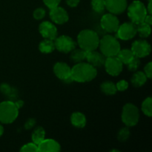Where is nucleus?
<instances>
[{
	"mask_svg": "<svg viewBox=\"0 0 152 152\" xmlns=\"http://www.w3.org/2000/svg\"><path fill=\"white\" fill-rule=\"evenodd\" d=\"M97 75V70L88 62H79L71 68V76L74 82L88 83L93 80Z\"/></svg>",
	"mask_w": 152,
	"mask_h": 152,
	"instance_id": "1",
	"label": "nucleus"
},
{
	"mask_svg": "<svg viewBox=\"0 0 152 152\" xmlns=\"http://www.w3.org/2000/svg\"><path fill=\"white\" fill-rule=\"evenodd\" d=\"M99 37L97 33L91 29H85L80 31L77 36V44L86 51L96 50L99 47Z\"/></svg>",
	"mask_w": 152,
	"mask_h": 152,
	"instance_id": "2",
	"label": "nucleus"
},
{
	"mask_svg": "<svg viewBox=\"0 0 152 152\" xmlns=\"http://www.w3.org/2000/svg\"><path fill=\"white\" fill-rule=\"evenodd\" d=\"M98 48H99L100 52L105 57L117 56L121 49L120 42L117 37L111 34L105 35L101 39H99Z\"/></svg>",
	"mask_w": 152,
	"mask_h": 152,
	"instance_id": "3",
	"label": "nucleus"
},
{
	"mask_svg": "<svg viewBox=\"0 0 152 152\" xmlns=\"http://www.w3.org/2000/svg\"><path fill=\"white\" fill-rule=\"evenodd\" d=\"M19 115V108L14 101L7 100L0 103V123L10 124L13 123Z\"/></svg>",
	"mask_w": 152,
	"mask_h": 152,
	"instance_id": "4",
	"label": "nucleus"
},
{
	"mask_svg": "<svg viewBox=\"0 0 152 152\" xmlns=\"http://www.w3.org/2000/svg\"><path fill=\"white\" fill-rule=\"evenodd\" d=\"M126 9L130 21L136 25L143 22L145 16L148 14L146 7L140 0L133 1Z\"/></svg>",
	"mask_w": 152,
	"mask_h": 152,
	"instance_id": "5",
	"label": "nucleus"
},
{
	"mask_svg": "<svg viewBox=\"0 0 152 152\" xmlns=\"http://www.w3.org/2000/svg\"><path fill=\"white\" fill-rule=\"evenodd\" d=\"M121 119L128 127L136 126L140 120V111L137 107L132 103H126L123 108Z\"/></svg>",
	"mask_w": 152,
	"mask_h": 152,
	"instance_id": "6",
	"label": "nucleus"
},
{
	"mask_svg": "<svg viewBox=\"0 0 152 152\" xmlns=\"http://www.w3.org/2000/svg\"><path fill=\"white\" fill-rule=\"evenodd\" d=\"M136 35L137 25L132 22H126L120 25L116 31V37L123 41L132 39Z\"/></svg>",
	"mask_w": 152,
	"mask_h": 152,
	"instance_id": "7",
	"label": "nucleus"
},
{
	"mask_svg": "<svg viewBox=\"0 0 152 152\" xmlns=\"http://www.w3.org/2000/svg\"><path fill=\"white\" fill-rule=\"evenodd\" d=\"M55 49L63 53H71L74 48H76L77 42L71 37L66 35L58 37L54 40Z\"/></svg>",
	"mask_w": 152,
	"mask_h": 152,
	"instance_id": "8",
	"label": "nucleus"
},
{
	"mask_svg": "<svg viewBox=\"0 0 152 152\" xmlns=\"http://www.w3.org/2000/svg\"><path fill=\"white\" fill-rule=\"evenodd\" d=\"M53 73L58 79L65 83H71L74 82L71 77V68L67 63L58 62L53 66Z\"/></svg>",
	"mask_w": 152,
	"mask_h": 152,
	"instance_id": "9",
	"label": "nucleus"
},
{
	"mask_svg": "<svg viewBox=\"0 0 152 152\" xmlns=\"http://www.w3.org/2000/svg\"><path fill=\"white\" fill-rule=\"evenodd\" d=\"M100 25L104 31L112 34V33H116L118 29L120 21L117 15L108 13L102 16L100 19Z\"/></svg>",
	"mask_w": 152,
	"mask_h": 152,
	"instance_id": "10",
	"label": "nucleus"
},
{
	"mask_svg": "<svg viewBox=\"0 0 152 152\" xmlns=\"http://www.w3.org/2000/svg\"><path fill=\"white\" fill-rule=\"evenodd\" d=\"M104 66L106 72L112 77L120 75L123 69V64L117 56L105 58Z\"/></svg>",
	"mask_w": 152,
	"mask_h": 152,
	"instance_id": "11",
	"label": "nucleus"
},
{
	"mask_svg": "<svg viewBox=\"0 0 152 152\" xmlns=\"http://www.w3.org/2000/svg\"><path fill=\"white\" fill-rule=\"evenodd\" d=\"M134 56L138 58H144L151 53V45L145 39H137L132 43L131 48Z\"/></svg>",
	"mask_w": 152,
	"mask_h": 152,
	"instance_id": "12",
	"label": "nucleus"
},
{
	"mask_svg": "<svg viewBox=\"0 0 152 152\" xmlns=\"http://www.w3.org/2000/svg\"><path fill=\"white\" fill-rule=\"evenodd\" d=\"M39 31L44 39L54 40L58 35L56 27L53 25V22L49 21H44L41 22L39 26Z\"/></svg>",
	"mask_w": 152,
	"mask_h": 152,
	"instance_id": "13",
	"label": "nucleus"
},
{
	"mask_svg": "<svg viewBox=\"0 0 152 152\" xmlns=\"http://www.w3.org/2000/svg\"><path fill=\"white\" fill-rule=\"evenodd\" d=\"M49 16L52 22L57 25H63L66 23L69 19L68 13L63 7L56 6L50 9Z\"/></svg>",
	"mask_w": 152,
	"mask_h": 152,
	"instance_id": "14",
	"label": "nucleus"
},
{
	"mask_svg": "<svg viewBox=\"0 0 152 152\" xmlns=\"http://www.w3.org/2000/svg\"><path fill=\"white\" fill-rule=\"evenodd\" d=\"M105 9L114 15L123 13L128 7L127 0H105Z\"/></svg>",
	"mask_w": 152,
	"mask_h": 152,
	"instance_id": "15",
	"label": "nucleus"
},
{
	"mask_svg": "<svg viewBox=\"0 0 152 152\" xmlns=\"http://www.w3.org/2000/svg\"><path fill=\"white\" fill-rule=\"evenodd\" d=\"M105 58L106 57L101 52L96 51V50L86 52V59L89 64L95 68H100L103 66Z\"/></svg>",
	"mask_w": 152,
	"mask_h": 152,
	"instance_id": "16",
	"label": "nucleus"
},
{
	"mask_svg": "<svg viewBox=\"0 0 152 152\" xmlns=\"http://www.w3.org/2000/svg\"><path fill=\"white\" fill-rule=\"evenodd\" d=\"M60 150L59 143L53 139L45 138L38 145V151L40 152H58Z\"/></svg>",
	"mask_w": 152,
	"mask_h": 152,
	"instance_id": "17",
	"label": "nucleus"
},
{
	"mask_svg": "<svg viewBox=\"0 0 152 152\" xmlns=\"http://www.w3.org/2000/svg\"><path fill=\"white\" fill-rule=\"evenodd\" d=\"M147 80H148V78H147L146 75L144 74V72L137 71L132 76L131 82H132V84L133 85V86H134L135 88H140L142 87L146 83Z\"/></svg>",
	"mask_w": 152,
	"mask_h": 152,
	"instance_id": "18",
	"label": "nucleus"
},
{
	"mask_svg": "<svg viewBox=\"0 0 152 152\" xmlns=\"http://www.w3.org/2000/svg\"><path fill=\"white\" fill-rule=\"evenodd\" d=\"M71 124L74 127L79 128V129H83L86 125V117L83 113L81 112H74L73 113L71 117Z\"/></svg>",
	"mask_w": 152,
	"mask_h": 152,
	"instance_id": "19",
	"label": "nucleus"
},
{
	"mask_svg": "<svg viewBox=\"0 0 152 152\" xmlns=\"http://www.w3.org/2000/svg\"><path fill=\"white\" fill-rule=\"evenodd\" d=\"M39 50L41 53L45 54L52 53L55 50L54 41L48 39H45L39 45Z\"/></svg>",
	"mask_w": 152,
	"mask_h": 152,
	"instance_id": "20",
	"label": "nucleus"
},
{
	"mask_svg": "<svg viewBox=\"0 0 152 152\" xmlns=\"http://www.w3.org/2000/svg\"><path fill=\"white\" fill-rule=\"evenodd\" d=\"M117 56L118 57V59L121 61L122 63L125 64V65H127V64L134 57V55L132 53L131 49L125 48L120 49V51L117 53Z\"/></svg>",
	"mask_w": 152,
	"mask_h": 152,
	"instance_id": "21",
	"label": "nucleus"
},
{
	"mask_svg": "<svg viewBox=\"0 0 152 152\" xmlns=\"http://www.w3.org/2000/svg\"><path fill=\"white\" fill-rule=\"evenodd\" d=\"M151 32V25H148L145 22H142L137 25V34L140 38H148Z\"/></svg>",
	"mask_w": 152,
	"mask_h": 152,
	"instance_id": "22",
	"label": "nucleus"
},
{
	"mask_svg": "<svg viewBox=\"0 0 152 152\" xmlns=\"http://www.w3.org/2000/svg\"><path fill=\"white\" fill-rule=\"evenodd\" d=\"M86 52L87 51L83 50L80 48L79 49L74 48L71 52V61L73 62H74V63H79V62H83L86 59Z\"/></svg>",
	"mask_w": 152,
	"mask_h": 152,
	"instance_id": "23",
	"label": "nucleus"
},
{
	"mask_svg": "<svg viewBox=\"0 0 152 152\" xmlns=\"http://www.w3.org/2000/svg\"><path fill=\"white\" fill-rule=\"evenodd\" d=\"M45 138V131L42 127L39 126L34 129L31 135V140L33 142L38 145Z\"/></svg>",
	"mask_w": 152,
	"mask_h": 152,
	"instance_id": "24",
	"label": "nucleus"
},
{
	"mask_svg": "<svg viewBox=\"0 0 152 152\" xmlns=\"http://www.w3.org/2000/svg\"><path fill=\"white\" fill-rule=\"evenodd\" d=\"M100 89L103 94L106 95H114L117 93V90L116 85L111 81L103 82L100 86Z\"/></svg>",
	"mask_w": 152,
	"mask_h": 152,
	"instance_id": "25",
	"label": "nucleus"
},
{
	"mask_svg": "<svg viewBox=\"0 0 152 152\" xmlns=\"http://www.w3.org/2000/svg\"><path fill=\"white\" fill-rule=\"evenodd\" d=\"M142 113L145 116L148 117H151L152 116V98L151 96L145 98L142 103L141 107Z\"/></svg>",
	"mask_w": 152,
	"mask_h": 152,
	"instance_id": "26",
	"label": "nucleus"
},
{
	"mask_svg": "<svg viewBox=\"0 0 152 152\" xmlns=\"http://www.w3.org/2000/svg\"><path fill=\"white\" fill-rule=\"evenodd\" d=\"M92 10L96 13H101L105 10V0H91V2Z\"/></svg>",
	"mask_w": 152,
	"mask_h": 152,
	"instance_id": "27",
	"label": "nucleus"
},
{
	"mask_svg": "<svg viewBox=\"0 0 152 152\" xmlns=\"http://www.w3.org/2000/svg\"><path fill=\"white\" fill-rule=\"evenodd\" d=\"M130 134L131 132L129 127H128V126L123 127L120 129V130L119 131L118 134H117V139H118L120 142H126L129 138Z\"/></svg>",
	"mask_w": 152,
	"mask_h": 152,
	"instance_id": "28",
	"label": "nucleus"
},
{
	"mask_svg": "<svg viewBox=\"0 0 152 152\" xmlns=\"http://www.w3.org/2000/svg\"><path fill=\"white\" fill-rule=\"evenodd\" d=\"M140 58L134 56L129 63L127 64V68L128 70L130 71H133L135 72L138 70V68L140 66Z\"/></svg>",
	"mask_w": 152,
	"mask_h": 152,
	"instance_id": "29",
	"label": "nucleus"
},
{
	"mask_svg": "<svg viewBox=\"0 0 152 152\" xmlns=\"http://www.w3.org/2000/svg\"><path fill=\"white\" fill-rule=\"evenodd\" d=\"M20 151L23 152H37L38 151V145L34 142H29L21 148Z\"/></svg>",
	"mask_w": 152,
	"mask_h": 152,
	"instance_id": "30",
	"label": "nucleus"
},
{
	"mask_svg": "<svg viewBox=\"0 0 152 152\" xmlns=\"http://www.w3.org/2000/svg\"><path fill=\"white\" fill-rule=\"evenodd\" d=\"M45 14L46 11L44 8H42V7H38L33 13V16L37 20H40V19H42L45 16Z\"/></svg>",
	"mask_w": 152,
	"mask_h": 152,
	"instance_id": "31",
	"label": "nucleus"
},
{
	"mask_svg": "<svg viewBox=\"0 0 152 152\" xmlns=\"http://www.w3.org/2000/svg\"><path fill=\"white\" fill-rule=\"evenodd\" d=\"M12 90H13V88H11V86L10 85L7 84V83H2L0 86V91H1L2 94L5 95V96H9V95L11 93Z\"/></svg>",
	"mask_w": 152,
	"mask_h": 152,
	"instance_id": "32",
	"label": "nucleus"
},
{
	"mask_svg": "<svg viewBox=\"0 0 152 152\" xmlns=\"http://www.w3.org/2000/svg\"><path fill=\"white\" fill-rule=\"evenodd\" d=\"M116 88H117V90L119 91H124L127 90L129 88V83L125 80H120L116 84Z\"/></svg>",
	"mask_w": 152,
	"mask_h": 152,
	"instance_id": "33",
	"label": "nucleus"
},
{
	"mask_svg": "<svg viewBox=\"0 0 152 152\" xmlns=\"http://www.w3.org/2000/svg\"><path fill=\"white\" fill-rule=\"evenodd\" d=\"M43 2L49 9H51L56 6H59L61 0H43Z\"/></svg>",
	"mask_w": 152,
	"mask_h": 152,
	"instance_id": "34",
	"label": "nucleus"
},
{
	"mask_svg": "<svg viewBox=\"0 0 152 152\" xmlns=\"http://www.w3.org/2000/svg\"><path fill=\"white\" fill-rule=\"evenodd\" d=\"M144 74L146 75L147 78L151 79L152 77V62H149L144 67Z\"/></svg>",
	"mask_w": 152,
	"mask_h": 152,
	"instance_id": "35",
	"label": "nucleus"
},
{
	"mask_svg": "<svg viewBox=\"0 0 152 152\" xmlns=\"http://www.w3.org/2000/svg\"><path fill=\"white\" fill-rule=\"evenodd\" d=\"M36 125V120L34 118H30L25 122V129L26 130H30V129H32L33 127H34V126Z\"/></svg>",
	"mask_w": 152,
	"mask_h": 152,
	"instance_id": "36",
	"label": "nucleus"
},
{
	"mask_svg": "<svg viewBox=\"0 0 152 152\" xmlns=\"http://www.w3.org/2000/svg\"><path fill=\"white\" fill-rule=\"evenodd\" d=\"M66 4L71 7H76L80 2V0H65Z\"/></svg>",
	"mask_w": 152,
	"mask_h": 152,
	"instance_id": "37",
	"label": "nucleus"
},
{
	"mask_svg": "<svg viewBox=\"0 0 152 152\" xmlns=\"http://www.w3.org/2000/svg\"><path fill=\"white\" fill-rule=\"evenodd\" d=\"M144 22H145L146 24H148V25H152V16L151 14H147L146 16H145V19H144L143 20Z\"/></svg>",
	"mask_w": 152,
	"mask_h": 152,
	"instance_id": "38",
	"label": "nucleus"
},
{
	"mask_svg": "<svg viewBox=\"0 0 152 152\" xmlns=\"http://www.w3.org/2000/svg\"><path fill=\"white\" fill-rule=\"evenodd\" d=\"M152 0H148V6H147L146 9H147V12H148V14H151L152 13Z\"/></svg>",
	"mask_w": 152,
	"mask_h": 152,
	"instance_id": "39",
	"label": "nucleus"
},
{
	"mask_svg": "<svg viewBox=\"0 0 152 152\" xmlns=\"http://www.w3.org/2000/svg\"><path fill=\"white\" fill-rule=\"evenodd\" d=\"M15 104H16V107H17L18 108H22V106H23V105H24V102L22 100H21V99H18V100H16V101H15Z\"/></svg>",
	"mask_w": 152,
	"mask_h": 152,
	"instance_id": "40",
	"label": "nucleus"
},
{
	"mask_svg": "<svg viewBox=\"0 0 152 152\" xmlns=\"http://www.w3.org/2000/svg\"><path fill=\"white\" fill-rule=\"evenodd\" d=\"M3 133H4V128H3V126L0 124V137L2 136Z\"/></svg>",
	"mask_w": 152,
	"mask_h": 152,
	"instance_id": "41",
	"label": "nucleus"
}]
</instances>
